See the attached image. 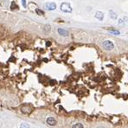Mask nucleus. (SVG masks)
<instances>
[{
  "mask_svg": "<svg viewBox=\"0 0 128 128\" xmlns=\"http://www.w3.org/2000/svg\"><path fill=\"white\" fill-rule=\"evenodd\" d=\"M58 33H59V35H61V36H69V31L66 30H63V29H58Z\"/></svg>",
  "mask_w": 128,
  "mask_h": 128,
  "instance_id": "nucleus-5",
  "label": "nucleus"
},
{
  "mask_svg": "<svg viewBox=\"0 0 128 128\" xmlns=\"http://www.w3.org/2000/svg\"><path fill=\"white\" fill-rule=\"evenodd\" d=\"M61 10L66 13H71L72 12V7L69 3H62L61 5Z\"/></svg>",
  "mask_w": 128,
  "mask_h": 128,
  "instance_id": "nucleus-1",
  "label": "nucleus"
},
{
  "mask_svg": "<svg viewBox=\"0 0 128 128\" xmlns=\"http://www.w3.org/2000/svg\"><path fill=\"white\" fill-rule=\"evenodd\" d=\"M118 24H125L124 18H120V19H119V22H118Z\"/></svg>",
  "mask_w": 128,
  "mask_h": 128,
  "instance_id": "nucleus-11",
  "label": "nucleus"
},
{
  "mask_svg": "<svg viewBox=\"0 0 128 128\" xmlns=\"http://www.w3.org/2000/svg\"><path fill=\"white\" fill-rule=\"evenodd\" d=\"M22 2H23V5H24V7H26V2H25V0H22Z\"/></svg>",
  "mask_w": 128,
  "mask_h": 128,
  "instance_id": "nucleus-14",
  "label": "nucleus"
},
{
  "mask_svg": "<svg viewBox=\"0 0 128 128\" xmlns=\"http://www.w3.org/2000/svg\"><path fill=\"white\" fill-rule=\"evenodd\" d=\"M73 128H83V125H81V123L75 124L73 126Z\"/></svg>",
  "mask_w": 128,
  "mask_h": 128,
  "instance_id": "nucleus-8",
  "label": "nucleus"
},
{
  "mask_svg": "<svg viewBox=\"0 0 128 128\" xmlns=\"http://www.w3.org/2000/svg\"><path fill=\"white\" fill-rule=\"evenodd\" d=\"M49 30H50V26L49 25H46L45 29H44V31H45V32H48V31H49Z\"/></svg>",
  "mask_w": 128,
  "mask_h": 128,
  "instance_id": "nucleus-12",
  "label": "nucleus"
},
{
  "mask_svg": "<svg viewBox=\"0 0 128 128\" xmlns=\"http://www.w3.org/2000/svg\"><path fill=\"white\" fill-rule=\"evenodd\" d=\"M110 13H111V14H110V17H111L112 19H116L117 18V14L115 13V12L111 11Z\"/></svg>",
  "mask_w": 128,
  "mask_h": 128,
  "instance_id": "nucleus-7",
  "label": "nucleus"
},
{
  "mask_svg": "<svg viewBox=\"0 0 128 128\" xmlns=\"http://www.w3.org/2000/svg\"><path fill=\"white\" fill-rule=\"evenodd\" d=\"M46 122H47L48 125H49V126H54L56 125V120H55L54 118H52V117L48 118L47 120H46Z\"/></svg>",
  "mask_w": 128,
  "mask_h": 128,
  "instance_id": "nucleus-4",
  "label": "nucleus"
},
{
  "mask_svg": "<svg viewBox=\"0 0 128 128\" xmlns=\"http://www.w3.org/2000/svg\"><path fill=\"white\" fill-rule=\"evenodd\" d=\"M95 17H96L97 19H99L100 21H102L103 18H104V14L100 11H97L96 13H95Z\"/></svg>",
  "mask_w": 128,
  "mask_h": 128,
  "instance_id": "nucleus-6",
  "label": "nucleus"
},
{
  "mask_svg": "<svg viewBox=\"0 0 128 128\" xmlns=\"http://www.w3.org/2000/svg\"><path fill=\"white\" fill-rule=\"evenodd\" d=\"M45 7L49 10H54L56 9V5L55 3H47V4H45Z\"/></svg>",
  "mask_w": 128,
  "mask_h": 128,
  "instance_id": "nucleus-3",
  "label": "nucleus"
},
{
  "mask_svg": "<svg viewBox=\"0 0 128 128\" xmlns=\"http://www.w3.org/2000/svg\"><path fill=\"white\" fill-rule=\"evenodd\" d=\"M20 127H30V125L27 123H23V124H21Z\"/></svg>",
  "mask_w": 128,
  "mask_h": 128,
  "instance_id": "nucleus-10",
  "label": "nucleus"
},
{
  "mask_svg": "<svg viewBox=\"0 0 128 128\" xmlns=\"http://www.w3.org/2000/svg\"><path fill=\"white\" fill-rule=\"evenodd\" d=\"M36 13H37L38 15H40V16H43V15H44V12H43V10H39V9H36Z\"/></svg>",
  "mask_w": 128,
  "mask_h": 128,
  "instance_id": "nucleus-9",
  "label": "nucleus"
},
{
  "mask_svg": "<svg viewBox=\"0 0 128 128\" xmlns=\"http://www.w3.org/2000/svg\"><path fill=\"white\" fill-rule=\"evenodd\" d=\"M103 47L107 50H112L114 48V44L113 43V42H111V41L107 40V41H104V43H103Z\"/></svg>",
  "mask_w": 128,
  "mask_h": 128,
  "instance_id": "nucleus-2",
  "label": "nucleus"
},
{
  "mask_svg": "<svg viewBox=\"0 0 128 128\" xmlns=\"http://www.w3.org/2000/svg\"><path fill=\"white\" fill-rule=\"evenodd\" d=\"M111 34H113V35H119V31H116V30H112Z\"/></svg>",
  "mask_w": 128,
  "mask_h": 128,
  "instance_id": "nucleus-13",
  "label": "nucleus"
}]
</instances>
